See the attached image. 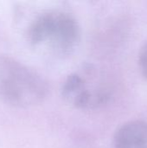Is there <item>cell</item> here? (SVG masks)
Instances as JSON below:
<instances>
[{"mask_svg": "<svg viewBox=\"0 0 147 148\" xmlns=\"http://www.w3.org/2000/svg\"><path fill=\"white\" fill-rule=\"evenodd\" d=\"M113 148H147V122L132 121L121 126L113 137Z\"/></svg>", "mask_w": 147, "mask_h": 148, "instance_id": "cell-4", "label": "cell"}, {"mask_svg": "<svg viewBox=\"0 0 147 148\" xmlns=\"http://www.w3.org/2000/svg\"><path fill=\"white\" fill-rule=\"evenodd\" d=\"M61 93L65 101L72 107L89 110L106 104L112 90L102 71L92 64H85L65 78Z\"/></svg>", "mask_w": 147, "mask_h": 148, "instance_id": "cell-3", "label": "cell"}, {"mask_svg": "<svg viewBox=\"0 0 147 148\" xmlns=\"http://www.w3.org/2000/svg\"><path fill=\"white\" fill-rule=\"evenodd\" d=\"M27 40L30 45L55 56H68L81 40L77 19L62 10H49L37 15L29 23Z\"/></svg>", "mask_w": 147, "mask_h": 148, "instance_id": "cell-2", "label": "cell"}, {"mask_svg": "<svg viewBox=\"0 0 147 148\" xmlns=\"http://www.w3.org/2000/svg\"><path fill=\"white\" fill-rule=\"evenodd\" d=\"M139 65L143 75L147 79V41L140 49L139 55Z\"/></svg>", "mask_w": 147, "mask_h": 148, "instance_id": "cell-5", "label": "cell"}, {"mask_svg": "<svg viewBox=\"0 0 147 148\" xmlns=\"http://www.w3.org/2000/svg\"><path fill=\"white\" fill-rule=\"evenodd\" d=\"M48 94V82L39 72L12 56H0V102L29 108L43 102Z\"/></svg>", "mask_w": 147, "mask_h": 148, "instance_id": "cell-1", "label": "cell"}]
</instances>
